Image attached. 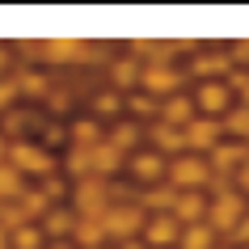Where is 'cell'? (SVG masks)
<instances>
[{"label": "cell", "mask_w": 249, "mask_h": 249, "mask_svg": "<svg viewBox=\"0 0 249 249\" xmlns=\"http://www.w3.org/2000/svg\"><path fill=\"white\" fill-rule=\"evenodd\" d=\"M114 249H144V241H123V245H114Z\"/></svg>", "instance_id": "obj_34"}, {"label": "cell", "mask_w": 249, "mask_h": 249, "mask_svg": "<svg viewBox=\"0 0 249 249\" xmlns=\"http://www.w3.org/2000/svg\"><path fill=\"white\" fill-rule=\"evenodd\" d=\"M140 85V64L135 59H118L114 68H110V89L123 93V89H135Z\"/></svg>", "instance_id": "obj_22"}, {"label": "cell", "mask_w": 249, "mask_h": 249, "mask_svg": "<svg viewBox=\"0 0 249 249\" xmlns=\"http://www.w3.org/2000/svg\"><path fill=\"white\" fill-rule=\"evenodd\" d=\"M13 76V47L9 42H0V80Z\"/></svg>", "instance_id": "obj_31"}, {"label": "cell", "mask_w": 249, "mask_h": 249, "mask_svg": "<svg viewBox=\"0 0 249 249\" xmlns=\"http://www.w3.org/2000/svg\"><path fill=\"white\" fill-rule=\"evenodd\" d=\"M38 195L51 203V207H59V203H68V195H72V182H68L64 173H47V178H38Z\"/></svg>", "instance_id": "obj_20"}, {"label": "cell", "mask_w": 249, "mask_h": 249, "mask_svg": "<svg viewBox=\"0 0 249 249\" xmlns=\"http://www.w3.org/2000/svg\"><path fill=\"white\" fill-rule=\"evenodd\" d=\"M0 249H9V232L4 228H0Z\"/></svg>", "instance_id": "obj_37"}, {"label": "cell", "mask_w": 249, "mask_h": 249, "mask_svg": "<svg viewBox=\"0 0 249 249\" xmlns=\"http://www.w3.org/2000/svg\"><path fill=\"white\" fill-rule=\"evenodd\" d=\"M220 245V236L211 232L207 224H190V228H182V236H178V249H215Z\"/></svg>", "instance_id": "obj_21"}, {"label": "cell", "mask_w": 249, "mask_h": 249, "mask_svg": "<svg viewBox=\"0 0 249 249\" xmlns=\"http://www.w3.org/2000/svg\"><path fill=\"white\" fill-rule=\"evenodd\" d=\"M123 173L140 186H160L165 182V157L152 152V148H135L131 157L123 160Z\"/></svg>", "instance_id": "obj_9"}, {"label": "cell", "mask_w": 249, "mask_h": 249, "mask_svg": "<svg viewBox=\"0 0 249 249\" xmlns=\"http://www.w3.org/2000/svg\"><path fill=\"white\" fill-rule=\"evenodd\" d=\"M38 51H51L55 64H76V59H85V42H38Z\"/></svg>", "instance_id": "obj_26"}, {"label": "cell", "mask_w": 249, "mask_h": 249, "mask_svg": "<svg viewBox=\"0 0 249 249\" xmlns=\"http://www.w3.org/2000/svg\"><path fill=\"white\" fill-rule=\"evenodd\" d=\"M232 190H241V195L249 190V157H245V165L236 169V178H232Z\"/></svg>", "instance_id": "obj_33"}, {"label": "cell", "mask_w": 249, "mask_h": 249, "mask_svg": "<svg viewBox=\"0 0 249 249\" xmlns=\"http://www.w3.org/2000/svg\"><path fill=\"white\" fill-rule=\"evenodd\" d=\"M140 93H148L152 102H165V97H173V93H182V72H173L169 64L140 68Z\"/></svg>", "instance_id": "obj_8"}, {"label": "cell", "mask_w": 249, "mask_h": 249, "mask_svg": "<svg viewBox=\"0 0 249 249\" xmlns=\"http://www.w3.org/2000/svg\"><path fill=\"white\" fill-rule=\"evenodd\" d=\"M118 114H123V93L102 89L97 97H93V118H97V123H102V118H110V123H114Z\"/></svg>", "instance_id": "obj_24"}, {"label": "cell", "mask_w": 249, "mask_h": 249, "mask_svg": "<svg viewBox=\"0 0 249 249\" xmlns=\"http://www.w3.org/2000/svg\"><path fill=\"white\" fill-rule=\"evenodd\" d=\"M102 249H106V245H102Z\"/></svg>", "instance_id": "obj_39"}, {"label": "cell", "mask_w": 249, "mask_h": 249, "mask_svg": "<svg viewBox=\"0 0 249 249\" xmlns=\"http://www.w3.org/2000/svg\"><path fill=\"white\" fill-rule=\"evenodd\" d=\"M140 140H144V127L131 123V118H114V123H110V131H106V144L114 148L118 157H131L135 148H144Z\"/></svg>", "instance_id": "obj_12"}, {"label": "cell", "mask_w": 249, "mask_h": 249, "mask_svg": "<svg viewBox=\"0 0 249 249\" xmlns=\"http://www.w3.org/2000/svg\"><path fill=\"white\" fill-rule=\"evenodd\" d=\"M47 249H76V245H72V241H51Z\"/></svg>", "instance_id": "obj_35"}, {"label": "cell", "mask_w": 249, "mask_h": 249, "mask_svg": "<svg viewBox=\"0 0 249 249\" xmlns=\"http://www.w3.org/2000/svg\"><path fill=\"white\" fill-rule=\"evenodd\" d=\"M9 165H13L21 178H47V173H59V157L51 148H42L38 140H17L9 144Z\"/></svg>", "instance_id": "obj_2"}, {"label": "cell", "mask_w": 249, "mask_h": 249, "mask_svg": "<svg viewBox=\"0 0 249 249\" xmlns=\"http://www.w3.org/2000/svg\"><path fill=\"white\" fill-rule=\"evenodd\" d=\"M110 207V182H102V178H80V182H72V211L76 215H102V211Z\"/></svg>", "instance_id": "obj_6"}, {"label": "cell", "mask_w": 249, "mask_h": 249, "mask_svg": "<svg viewBox=\"0 0 249 249\" xmlns=\"http://www.w3.org/2000/svg\"><path fill=\"white\" fill-rule=\"evenodd\" d=\"M76 211L68 207V203H59V207H47V215L38 220V232L51 236V241H72V228H76Z\"/></svg>", "instance_id": "obj_13"}, {"label": "cell", "mask_w": 249, "mask_h": 249, "mask_svg": "<svg viewBox=\"0 0 249 249\" xmlns=\"http://www.w3.org/2000/svg\"><path fill=\"white\" fill-rule=\"evenodd\" d=\"M195 118V106H190V93H173V97H165V102H157V123H165V127H178L182 131L186 123Z\"/></svg>", "instance_id": "obj_15"}, {"label": "cell", "mask_w": 249, "mask_h": 249, "mask_svg": "<svg viewBox=\"0 0 249 249\" xmlns=\"http://www.w3.org/2000/svg\"><path fill=\"white\" fill-rule=\"evenodd\" d=\"M249 148L245 144H232V140H220V144L207 152V165H211V178L220 186H228V178H236V169L245 165Z\"/></svg>", "instance_id": "obj_10"}, {"label": "cell", "mask_w": 249, "mask_h": 249, "mask_svg": "<svg viewBox=\"0 0 249 249\" xmlns=\"http://www.w3.org/2000/svg\"><path fill=\"white\" fill-rule=\"evenodd\" d=\"M21 190H26V178H21L9 160H0V203H17Z\"/></svg>", "instance_id": "obj_23"}, {"label": "cell", "mask_w": 249, "mask_h": 249, "mask_svg": "<svg viewBox=\"0 0 249 249\" xmlns=\"http://www.w3.org/2000/svg\"><path fill=\"white\" fill-rule=\"evenodd\" d=\"M232 241H236V249H241V245H249V211H245V220H241V224L232 228Z\"/></svg>", "instance_id": "obj_32"}, {"label": "cell", "mask_w": 249, "mask_h": 249, "mask_svg": "<svg viewBox=\"0 0 249 249\" xmlns=\"http://www.w3.org/2000/svg\"><path fill=\"white\" fill-rule=\"evenodd\" d=\"M13 85H17V97H34V102H47L55 89L47 72H21V76H13Z\"/></svg>", "instance_id": "obj_19"}, {"label": "cell", "mask_w": 249, "mask_h": 249, "mask_svg": "<svg viewBox=\"0 0 249 249\" xmlns=\"http://www.w3.org/2000/svg\"><path fill=\"white\" fill-rule=\"evenodd\" d=\"M13 106H17V85H13V76H4L0 80V114L13 110Z\"/></svg>", "instance_id": "obj_30"}, {"label": "cell", "mask_w": 249, "mask_h": 249, "mask_svg": "<svg viewBox=\"0 0 249 249\" xmlns=\"http://www.w3.org/2000/svg\"><path fill=\"white\" fill-rule=\"evenodd\" d=\"M211 182H215V178H211L207 157L182 152V157L165 160V186H173V190H207Z\"/></svg>", "instance_id": "obj_3"}, {"label": "cell", "mask_w": 249, "mask_h": 249, "mask_svg": "<svg viewBox=\"0 0 249 249\" xmlns=\"http://www.w3.org/2000/svg\"><path fill=\"white\" fill-rule=\"evenodd\" d=\"M241 249H249V245H241Z\"/></svg>", "instance_id": "obj_38"}, {"label": "cell", "mask_w": 249, "mask_h": 249, "mask_svg": "<svg viewBox=\"0 0 249 249\" xmlns=\"http://www.w3.org/2000/svg\"><path fill=\"white\" fill-rule=\"evenodd\" d=\"M123 106L131 110V123H135V118H148V123H157V102H152L148 93H140V89H135V93H131V97H127Z\"/></svg>", "instance_id": "obj_27"}, {"label": "cell", "mask_w": 249, "mask_h": 249, "mask_svg": "<svg viewBox=\"0 0 249 249\" xmlns=\"http://www.w3.org/2000/svg\"><path fill=\"white\" fill-rule=\"evenodd\" d=\"M169 215L182 224V228L203 224V215H207V195H203V190H178V203H173Z\"/></svg>", "instance_id": "obj_16"}, {"label": "cell", "mask_w": 249, "mask_h": 249, "mask_svg": "<svg viewBox=\"0 0 249 249\" xmlns=\"http://www.w3.org/2000/svg\"><path fill=\"white\" fill-rule=\"evenodd\" d=\"M220 140H224L220 118H203V114H195V118L182 127V148H186V152H195V157H207V152L220 144Z\"/></svg>", "instance_id": "obj_7"}, {"label": "cell", "mask_w": 249, "mask_h": 249, "mask_svg": "<svg viewBox=\"0 0 249 249\" xmlns=\"http://www.w3.org/2000/svg\"><path fill=\"white\" fill-rule=\"evenodd\" d=\"M178 236H182V224L173 215H148L140 241H144V249H178Z\"/></svg>", "instance_id": "obj_11"}, {"label": "cell", "mask_w": 249, "mask_h": 249, "mask_svg": "<svg viewBox=\"0 0 249 249\" xmlns=\"http://www.w3.org/2000/svg\"><path fill=\"white\" fill-rule=\"evenodd\" d=\"M228 64H232V72H249V38H241V42H232L228 47Z\"/></svg>", "instance_id": "obj_29"}, {"label": "cell", "mask_w": 249, "mask_h": 249, "mask_svg": "<svg viewBox=\"0 0 249 249\" xmlns=\"http://www.w3.org/2000/svg\"><path fill=\"white\" fill-rule=\"evenodd\" d=\"M97 220H102V228H106V241L123 245V241H140L148 215L140 211V203H110Z\"/></svg>", "instance_id": "obj_4"}, {"label": "cell", "mask_w": 249, "mask_h": 249, "mask_svg": "<svg viewBox=\"0 0 249 249\" xmlns=\"http://www.w3.org/2000/svg\"><path fill=\"white\" fill-rule=\"evenodd\" d=\"M245 211H249V198L241 195V190H232V186H220V190L207 198L203 224H207L215 236H232V228L245 220Z\"/></svg>", "instance_id": "obj_1"}, {"label": "cell", "mask_w": 249, "mask_h": 249, "mask_svg": "<svg viewBox=\"0 0 249 249\" xmlns=\"http://www.w3.org/2000/svg\"><path fill=\"white\" fill-rule=\"evenodd\" d=\"M9 157V140H4V135H0V160Z\"/></svg>", "instance_id": "obj_36"}, {"label": "cell", "mask_w": 249, "mask_h": 249, "mask_svg": "<svg viewBox=\"0 0 249 249\" xmlns=\"http://www.w3.org/2000/svg\"><path fill=\"white\" fill-rule=\"evenodd\" d=\"M64 131H68V148H93V144H102V140H106V127H102L93 114L72 118Z\"/></svg>", "instance_id": "obj_17"}, {"label": "cell", "mask_w": 249, "mask_h": 249, "mask_svg": "<svg viewBox=\"0 0 249 249\" xmlns=\"http://www.w3.org/2000/svg\"><path fill=\"white\" fill-rule=\"evenodd\" d=\"M224 85H228V93H232V106H245L249 110V72H228Z\"/></svg>", "instance_id": "obj_28"}, {"label": "cell", "mask_w": 249, "mask_h": 249, "mask_svg": "<svg viewBox=\"0 0 249 249\" xmlns=\"http://www.w3.org/2000/svg\"><path fill=\"white\" fill-rule=\"evenodd\" d=\"M9 249H47V236L38 232V224H21L9 232Z\"/></svg>", "instance_id": "obj_25"}, {"label": "cell", "mask_w": 249, "mask_h": 249, "mask_svg": "<svg viewBox=\"0 0 249 249\" xmlns=\"http://www.w3.org/2000/svg\"><path fill=\"white\" fill-rule=\"evenodd\" d=\"M190 93V106H195V114L203 118H224L228 110H232V93H228V85L224 80H198Z\"/></svg>", "instance_id": "obj_5"}, {"label": "cell", "mask_w": 249, "mask_h": 249, "mask_svg": "<svg viewBox=\"0 0 249 249\" xmlns=\"http://www.w3.org/2000/svg\"><path fill=\"white\" fill-rule=\"evenodd\" d=\"M148 140H152V152H160L165 160H173V157H182L186 148H182V131L178 127H165V123H148Z\"/></svg>", "instance_id": "obj_18"}, {"label": "cell", "mask_w": 249, "mask_h": 249, "mask_svg": "<svg viewBox=\"0 0 249 249\" xmlns=\"http://www.w3.org/2000/svg\"><path fill=\"white\" fill-rule=\"evenodd\" d=\"M228 72H232V64L220 51H203L198 47V55H190V76H195V85L198 80H224Z\"/></svg>", "instance_id": "obj_14"}]
</instances>
